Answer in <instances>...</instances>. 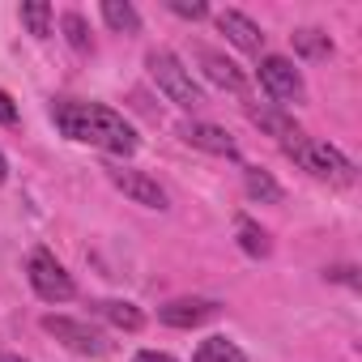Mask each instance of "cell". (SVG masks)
<instances>
[{
  "instance_id": "cell-1",
  "label": "cell",
  "mask_w": 362,
  "mask_h": 362,
  "mask_svg": "<svg viewBox=\"0 0 362 362\" xmlns=\"http://www.w3.org/2000/svg\"><path fill=\"white\" fill-rule=\"evenodd\" d=\"M52 119H56V128H60L69 141L98 145V149H107V153H119V158L136 153V132H132V124H128L119 111L103 107V103L56 98V103H52Z\"/></svg>"
},
{
  "instance_id": "cell-2",
  "label": "cell",
  "mask_w": 362,
  "mask_h": 362,
  "mask_svg": "<svg viewBox=\"0 0 362 362\" xmlns=\"http://www.w3.org/2000/svg\"><path fill=\"white\" fill-rule=\"evenodd\" d=\"M286 153L303 166V170H311L315 179H328V184H354V162L337 149V145H328V141H315V136H294V141H286Z\"/></svg>"
},
{
  "instance_id": "cell-3",
  "label": "cell",
  "mask_w": 362,
  "mask_h": 362,
  "mask_svg": "<svg viewBox=\"0 0 362 362\" xmlns=\"http://www.w3.org/2000/svg\"><path fill=\"white\" fill-rule=\"evenodd\" d=\"M145 64H149V77L158 81V90H162L175 107H184V111L205 107L201 86L192 81V73H188L184 64H179V56H170V52H149V56H145Z\"/></svg>"
},
{
  "instance_id": "cell-4",
  "label": "cell",
  "mask_w": 362,
  "mask_h": 362,
  "mask_svg": "<svg viewBox=\"0 0 362 362\" xmlns=\"http://www.w3.org/2000/svg\"><path fill=\"white\" fill-rule=\"evenodd\" d=\"M26 277H30V290L43 298V303H69L73 298V277H69V269L47 252V247H35L30 252V260H26Z\"/></svg>"
},
{
  "instance_id": "cell-5",
  "label": "cell",
  "mask_w": 362,
  "mask_h": 362,
  "mask_svg": "<svg viewBox=\"0 0 362 362\" xmlns=\"http://www.w3.org/2000/svg\"><path fill=\"white\" fill-rule=\"evenodd\" d=\"M43 332H52L64 349L86 354V358H98V354H107V349H111V345H107V337H103L94 324L73 320V315H43Z\"/></svg>"
},
{
  "instance_id": "cell-6",
  "label": "cell",
  "mask_w": 362,
  "mask_h": 362,
  "mask_svg": "<svg viewBox=\"0 0 362 362\" xmlns=\"http://www.w3.org/2000/svg\"><path fill=\"white\" fill-rule=\"evenodd\" d=\"M260 86H264L269 98H277V103L303 98V73H298L286 56H264V60H260Z\"/></svg>"
},
{
  "instance_id": "cell-7",
  "label": "cell",
  "mask_w": 362,
  "mask_h": 362,
  "mask_svg": "<svg viewBox=\"0 0 362 362\" xmlns=\"http://www.w3.org/2000/svg\"><path fill=\"white\" fill-rule=\"evenodd\" d=\"M107 179L128 197V201H136V205H145V209H166V192L158 188V179H149L145 170H128V166H111L107 170Z\"/></svg>"
},
{
  "instance_id": "cell-8",
  "label": "cell",
  "mask_w": 362,
  "mask_h": 362,
  "mask_svg": "<svg viewBox=\"0 0 362 362\" xmlns=\"http://www.w3.org/2000/svg\"><path fill=\"white\" fill-rule=\"evenodd\" d=\"M179 136H184L188 145H197V149H205V153H218V158H235V153H239L235 136H230L226 128H218V124H201V119H192V124L179 128Z\"/></svg>"
},
{
  "instance_id": "cell-9",
  "label": "cell",
  "mask_w": 362,
  "mask_h": 362,
  "mask_svg": "<svg viewBox=\"0 0 362 362\" xmlns=\"http://www.w3.org/2000/svg\"><path fill=\"white\" fill-rule=\"evenodd\" d=\"M214 315H218V303L214 298H175V303H166L158 311V320L170 324V328H197V324H205Z\"/></svg>"
},
{
  "instance_id": "cell-10",
  "label": "cell",
  "mask_w": 362,
  "mask_h": 362,
  "mask_svg": "<svg viewBox=\"0 0 362 362\" xmlns=\"http://www.w3.org/2000/svg\"><path fill=\"white\" fill-rule=\"evenodd\" d=\"M197 60H201V69H205V77H209L214 86L230 90V94H247V77H243L239 64L226 60L222 52H214V47H197Z\"/></svg>"
},
{
  "instance_id": "cell-11",
  "label": "cell",
  "mask_w": 362,
  "mask_h": 362,
  "mask_svg": "<svg viewBox=\"0 0 362 362\" xmlns=\"http://www.w3.org/2000/svg\"><path fill=\"white\" fill-rule=\"evenodd\" d=\"M218 30H222L235 47H243V52H260V47H264V30H260L247 13H239V9H222V13H218Z\"/></svg>"
},
{
  "instance_id": "cell-12",
  "label": "cell",
  "mask_w": 362,
  "mask_h": 362,
  "mask_svg": "<svg viewBox=\"0 0 362 362\" xmlns=\"http://www.w3.org/2000/svg\"><path fill=\"white\" fill-rule=\"evenodd\" d=\"M247 119H252L260 132L277 136L281 145L298 136V124H294V115H290V111H281V107H273V103H264V107H247Z\"/></svg>"
},
{
  "instance_id": "cell-13",
  "label": "cell",
  "mask_w": 362,
  "mask_h": 362,
  "mask_svg": "<svg viewBox=\"0 0 362 362\" xmlns=\"http://www.w3.org/2000/svg\"><path fill=\"white\" fill-rule=\"evenodd\" d=\"M243 188H247V197L260 201V205H281V201H286L281 184H277L269 170H260V166H247V170H243Z\"/></svg>"
},
{
  "instance_id": "cell-14",
  "label": "cell",
  "mask_w": 362,
  "mask_h": 362,
  "mask_svg": "<svg viewBox=\"0 0 362 362\" xmlns=\"http://www.w3.org/2000/svg\"><path fill=\"white\" fill-rule=\"evenodd\" d=\"M94 311H98V315H103L107 324L124 328V332H136V328L145 324L141 307H132V303H119V298H103V303H94Z\"/></svg>"
},
{
  "instance_id": "cell-15",
  "label": "cell",
  "mask_w": 362,
  "mask_h": 362,
  "mask_svg": "<svg viewBox=\"0 0 362 362\" xmlns=\"http://www.w3.org/2000/svg\"><path fill=\"white\" fill-rule=\"evenodd\" d=\"M103 22L119 35H136L141 30V13L128 5V0H103Z\"/></svg>"
},
{
  "instance_id": "cell-16",
  "label": "cell",
  "mask_w": 362,
  "mask_h": 362,
  "mask_svg": "<svg viewBox=\"0 0 362 362\" xmlns=\"http://www.w3.org/2000/svg\"><path fill=\"white\" fill-rule=\"evenodd\" d=\"M235 230H239V247L247 252V256H269L273 252V243H269V235L247 218V214H239L235 218Z\"/></svg>"
},
{
  "instance_id": "cell-17",
  "label": "cell",
  "mask_w": 362,
  "mask_h": 362,
  "mask_svg": "<svg viewBox=\"0 0 362 362\" xmlns=\"http://www.w3.org/2000/svg\"><path fill=\"white\" fill-rule=\"evenodd\" d=\"M192 362H247V358H243V349H239L235 341L209 337V341H201V349L192 354Z\"/></svg>"
},
{
  "instance_id": "cell-18",
  "label": "cell",
  "mask_w": 362,
  "mask_h": 362,
  "mask_svg": "<svg viewBox=\"0 0 362 362\" xmlns=\"http://www.w3.org/2000/svg\"><path fill=\"white\" fill-rule=\"evenodd\" d=\"M290 39H294V52H298V56H307V60H320V56H328V52H332L328 35H324V30H315V26H303V30H294Z\"/></svg>"
},
{
  "instance_id": "cell-19",
  "label": "cell",
  "mask_w": 362,
  "mask_h": 362,
  "mask_svg": "<svg viewBox=\"0 0 362 362\" xmlns=\"http://www.w3.org/2000/svg\"><path fill=\"white\" fill-rule=\"evenodd\" d=\"M22 26L35 39H47L52 35V5H47V0H26V5H22Z\"/></svg>"
},
{
  "instance_id": "cell-20",
  "label": "cell",
  "mask_w": 362,
  "mask_h": 362,
  "mask_svg": "<svg viewBox=\"0 0 362 362\" xmlns=\"http://www.w3.org/2000/svg\"><path fill=\"white\" fill-rule=\"evenodd\" d=\"M64 35H69V43L77 52H90V30H86V22L77 13H64Z\"/></svg>"
},
{
  "instance_id": "cell-21",
  "label": "cell",
  "mask_w": 362,
  "mask_h": 362,
  "mask_svg": "<svg viewBox=\"0 0 362 362\" xmlns=\"http://www.w3.org/2000/svg\"><path fill=\"white\" fill-rule=\"evenodd\" d=\"M166 9H170V13H179V18H192V22H201V18L209 13L205 0H166Z\"/></svg>"
},
{
  "instance_id": "cell-22",
  "label": "cell",
  "mask_w": 362,
  "mask_h": 362,
  "mask_svg": "<svg viewBox=\"0 0 362 362\" xmlns=\"http://www.w3.org/2000/svg\"><path fill=\"white\" fill-rule=\"evenodd\" d=\"M328 281H345V286H354V290H358V269L337 264V269H328Z\"/></svg>"
},
{
  "instance_id": "cell-23",
  "label": "cell",
  "mask_w": 362,
  "mask_h": 362,
  "mask_svg": "<svg viewBox=\"0 0 362 362\" xmlns=\"http://www.w3.org/2000/svg\"><path fill=\"white\" fill-rule=\"evenodd\" d=\"M0 124H18V103L0 90Z\"/></svg>"
},
{
  "instance_id": "cell-24",
  "label": "cell",
  "mask_w": 362,
  "mask_h": 362,
  "mask_svg": "<svg viewBox=\"0 0 362 362\" xmlns=\"http://www.w3.org/2000/svg\"><path fill=\"white\" fill-rule=\"evenodd\" d=\"M132 362H175V358H170V354H158V349H141Z\"/></svg>"
},
{
  "instance_id": "cell-25",
  "label": "cell",
  "mask_w": 362,
  "mask_h": 362,
  "mask_svg": "<svg viewBox=\"0 0 362 362\" xmlns=\"http://www.w3.org/2000/svg\"><path fill=\"white\" fill-rule=\"evenodd\" d=\"M0 362H26V358H18V354H9V349H0Z\"/></svg>"
},
{
  "instance_id": "cell-26",
  "label": "cell",
  "mask_w": 362,
  "mask_h": 362,
  "mask_svg": "<svg viewBox=\"0 0 362 362\" xmlns=\"http://www.w3.org/2000/svg\"><path fill=\"white\" fill-rule=\"evenodd\" d=\"M9 179V162H5V153H0V184Z\"/></svg>"
}]
</instances>
